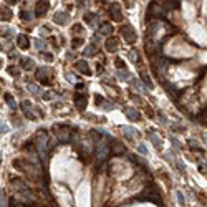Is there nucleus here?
<instances>
[{
  "label": "nucleus",
  "mask_w": 207,
  "mask_h": 207,
  "mask_svg": "<svg viewBox=\"0 0 207 207\" xmlns=\"http://www.w3.org/2000/svg\"><path fill=\"white\" fill-rule=\"evenodd\" d=\"M33 143H35V148L38 149V152L45 157V152L50 149V146H48V134L45 131H38L35 134V141Z\"/></svg>",
  "instance_id": "obj_1"
},
{
  "label": "nucleus",
  "mask_w": 207,
  "mask_h": 207,
  "mask_svg": "<svg viewBox=\"0 0 207 207\" xmlns=\"http://www.w3.org/2000/svg\"><path fill=\"white\" fill-rule=\"evenodd\" d=\"M119 33L123 35V38L126 40L129 45H133L134 42L138 40V37H136V32H134V28L131 25H123L121 28H119Z\"/></svg>",
  "instance_id": "obj_2"
},
{
  "label": "nucleus",
  "mask_w": 207,
  "mask_h": 207,
  "mask_svg": "<svg viewBox=\"0 0 207 207\" xmlns=\"http://www.w3.org/2000/svg\"><path fill=\"white\" fill-rule=\"evenodd\" d=\"M55 134H56V138H58L61 143H68L71 139V131H70L68 126H60V124L55 126Z\"/></svg>",
  "instance_id": "obj_3"
},
{
  "label": "nucleus",
  "mask_w": 207,
  "mask_h": 207,
  "mask_svg": "<svg viewBox=\"0 0 207 207\" xmlns=\"http://www.w3.org/2000/svg\"><path fill=\"white\" fill-rule=\"evenodd\" d=\"M162 15H164V12H162V8L157 5V3H149V8H148V17H146V20L149 23V20H151L152 17H156V18H161Z\"/></svg>",
  "instance_id": "obj_4"
},
{
  "label": "nucleus",
  "mask_w": 207,
  "mask_h": 207,
  "mask_svg": "<svg viewBox=\"0 0 207 207\" xmlns=\"http://www.w3.org/2000/svg\"><path fill=\"white\" fill-rule=\"evenodd\" d=\"M108 156H109V148L104 143H101L99 146L96 148V161H98V162H104L108 159Z\"/></svg>",
  "instance_id": "obj_5"
},
{
  "label": "nucleus",
  "mask_w": 207,
  "mask_h": 207,
  "mask_svg": "<svg viewBox=\"0 0 207 207\" xmlns=\"http://www.w3.org/2000/svg\"><path fill=\"white\" fill-rule=\"evenodd\" d=\"M86 104H88V96H86L85 93H76L75 95V106H76V109L85 111Z\"/></svg>",
  "instance_id": "obj_6"
},
{
  "label": "nucleus",
  "mask_w": 207,
  "mask_h": 207,
  "mask_svg": "<svg viewBox=\"0 0 207 207\" xmlns=\"http://www.w3.org/2000/svg\"><path fill=\"white\" fill-rule=\"evenodd\" d=\"M48 73H50V70L45 68V66H42V68L37 70V78H38V81H40L42 85H50L51 83L50 76H46Z\"/></svg>",
  "instance_id": "obj_7"
},
{
  "label": "nucleus",
  "mask_w": 207,
  "mask_h": 207,
  "mask_svg": "<svg viewBox=\"0 0 207 207\" xmlns=\"http://www.w3.org/2000/svg\"><path fill=\"white\" fill-rule=\"evenodd\" d=\"M48 8H50V3H48L46 0H38L37 5H35V15L37 17H43L48 12Z\"/></svg>",
  "instance_id": "obj_8"
},
{
  "label": "nucleus",
  "mask_w": 207,
  "mask_h": 207,
  "mask_svg": "<svg viewBox=\"0 0 207 207\" xmlns=\"http://www.w3.org/2000/svg\"><path fill=\"white\" fill-rule=\"evenodd\" d=\"M109 15L114 22H121L123 20V13H121V7L118 3H111L109 5Z\"/></svg>",
  "instance_id": "obj_9"
},
{
  "label": "nucleus",
  "mask_w": 207,
  "mask_h": 207,
  "mask_svg": "<svg viewBox=\"0 0 207 207\" xmlns=\"http://www.w3.org/2000/svg\"><path fill=\"white\" fill-rule=\"evenodd\" d=\"M104 48H106V51H109V53H114V51H118L119 50V42H118V38H113V37H109L106 43H104Z\"/></svg>",
  "instance_id": "obj_10"
},
{
  "label": "nucleus",
  "mask_w": 207,
  "mask_h": 207,
  "mask_svg": "<svg viewBox=\"0 0 207 207\" xmlns=\"http://www.w3.org/2000/svg\"><path fill=\"white\" fill-rule=\"evenodd\" d=\"M53 22L56 25H66L70 22V15L66 12H56L53 15Z\"/></svg>",
  "instance_id": "obj_11"
},
{
  "label": "nucleus",
  "mask_w": 207,
  "mask_h": 207,
  "mask_svg": "<svg viewBox=\"0 0 207 207\" xmlns=\"http://www.w3.org/2000/svg\"><path fill=\"white\" fill-rule=\"evenodd\" d=\"M22 111L28 119H35V111H33L30 101H22Z\"/></svg>",
  "instance_id": "obj_12"
},
{
  "label": "nucleus",
  "mask_w": 207,
  "mask_h": 207,
  "mask_svg": "<svg viewBox=\"0 0 207 207\" xmlns=\"http://www.w3.org/2000/svg\"><path fill=\"white\" fill-rule=\"evenodd\" d=\"M111 151H113L114 156H124V154H126V148H124L119 141L114 139V141L111 143Z\"/></svg>",
  "instance_id": "obj_13"
},
{
  "label": "nucleus",
  "mask_w": 207,
  "mask_h": 207,
  "mask_svg": "<svg viewBox=\"0 0 207 207\" xmlns=\"http://www.w3.org/2000/svg\"><path fill=\"white\" fill-rule=\"evenodd\" d=\"M124 114H126V118L129 121H139V119H141V114L134 108H124Z\"/></svg>",
  "instance_id": "obj_14"
},
{
  "label": "nucleus",
  "mask_w": 207,
  "mask_h": 207,
  "mask_svg": "<svg viewBox=\"0 0 207 207\" xmlns=\"http://www.w3.org/2000/svg\"><path fill=\"white\" fill-rule=\"evenodd\" d=\"M17 45L22 48V50H28V46H30V40H28L27 35H18L17 37Z\"/></svg>",
  "instance_id": "obj_15"
},
{
  "label": "nucleus",
  "mask_w": 207,
  "mask_h": 207,
  "mask_svg": "<svg viewBox=\"0 0 207 207\" xmlns=\"http://www.w3.org/2000/svg\"><path fill=\"white\" fill-rule=\"evenodd\" d=\"M75 66H76V70L81 71L83 75H90V66H88V61L80 60V61H76V63H75Z\"/></svg>",
  "instance_id": "obj_16"
},
{
  "label": "nucleus",
  "mask_w": 207,
  "mask_h": 207,
  "mask_svg": "<svg viewBox=\"0 0 207 207\" xmlns=\"http://www.w3.org/2000/svg\"><path fill=\"white\" fill-rule=\"evenodd\" d=\"M98 20H99V18H98V15H96V13H90V12L85 13V22L88 23L90 27H96Z\"/></svg>",
  "instance_id": "obj_17"
},
{
  "label": "nucleus",
  "mask_w": 207,
  "mask_h": 207,
  "mask_svg": "<svg viewBox=\"0 0 207 207\" xmlns=\"http://www.w3.org/2000/svg\"><path fill=\"white\" fill-rule=\"evenodd\" d=\"M113 33V27L109 23H101L98 28V35H111Z\"/></svg>",
  "instance_id": "obj_18"
},
{
  "label": "nucleus",
  "mask_w": 207,
  "mask_h": 207,
  "mask_svg": "<svg viewBox=\"0 0 207 207\" xmlns=\"http://www.w3.org/2000/svg\"><path fill=\"white\" fill-rule=\"evenodd\" d=\"M20 199H22V204H28V202H33V196H32V192L27 189V191L20 192Z\"/></svg>",
  "instance_id": "obj_19"
},
{
  "label": "nucleus",
  "mask_w": 207,
  "mask_h": 207,
  "mask_svg": "<svg viewBox=\"0 0 207 207\" xmlns=\"http://www.w3.org/2000/svg\"><path fill=\"white\" fill-rule=\"evenodd\" d=\"M13 33H15V32H13V28L7 27V25L0 28V35H2L3 38H12V37H13Z\"/></svg>",
  "instance_id": "obj_20"
},
{
  "label": "nucleus",
  "mask_w": 207,
  "mask_h": 207,
  "mask_svg": "<svg viewBox=\"0 0 207 207\" xmlns=\"http://www.w3.org/2000/svg\"><path fill=\"white\" fill-rule=\"evenodd\" d=\"M129 75H131V73H129L128 70H124V68H121V70L116 71V78L121 80V81H128L129 80Z\"/></svg>",
  "instance_id": "obj_21"
},
{
  "label": "nucleus",
  "mask_w": 207,
  "mask_h": 207,
  "mask_svg": "<svg viewBox=\"0 0 207 207\" xmlns=\"http://www.w3.org/2000/svg\"><path fill=\"white\" fill-rule=\"evenodd\" d=\"M179 7V0H166L164 3V10H176Z\"/></svg>",
  "instance_id": "obj_22"
},
{
  "label": "nucleus",
  "mask_w": 207,
  "mask_h": 207,
  "mask_svg": "<svg viewBox=\"0 0 207 207\" xmlns=\"http://www.w3.org/2000/svg\"><path fill=\"white\" fill-rule=\"evenodd\" d=\"M121 129H123V134H124V136H128V138H136V136H139V133L136 131V129H133V128L123 126Z\"/></svg>",
  "instance_id": "obj_23"
},
{
  "label": "nucleus",
  "mask_w": 207,
  "mask_h": 207,
  "mask_svg": "<svg viewBox=\"0 0 207 207\" xmlns=\"http://www.w3.org/2000/svg\"><path fill=\"white\" fill-rule=\"evenodd\" d=\"M3 98H5L7 104L10 106V109H12V111H13V109H17V103L13 101V96H12L10 93H5V95H3Z\"/></svg>",
  "instance_id": "obj_24"
},
{
  "label": "nucleus",
  "mask_w": 207,
  "mask_h": 207,
  "mask_svg": "<svg viewBox=\"0 0 207 207\" xmlns=\"http://www.w3.org/2000/svg\"><path fill=\"white\" fill-rule=\"evenodd\" d=\"M20 65H22V68L23 70H32L33 68V60L32 58H23V60H20Z\"/></svg>",
  "instance_id": "obj_25"
},
{
  "label": "nucleus",
  "mask_w": 207,
  "mask_h": 207,
  "mask_svg": "<svg viewBox=\"0 0 207 207\" xmlns=\"http://www.w3.org/2000/svg\"><path fill=\"white\" fill-rule=\"evenodd\" d=\"M149 139H151V143H152V144H154V146H156L157 149H159V148L162 146V143H161V138L157 136V134H152V133H151V134H149Z\"/></svg>",
  "instance_id": "obj_26"
},
{
  "label": "nucleus",
  "mask_w": 207,
  "mask_h": 207,
  "mask_svg": "<svg viewBox=\"0 0 207 207\" xmlns=\"http://www.w3.org/2000/svg\"><path fill=\"white\" fill-rule=\"evenodd\" d=\"M0 12H2V20L3 22H7V20L12 18V10L10 8H0Z\"/></svg>",
  "instance_id": "obj_27"
},
{
  "label": "nucleus",
  "mask_w": 207,
  "mask_h": 207,
  "mask_svg": "<svg viewBox=\"0 0 207 207\" xmlns=\"http://www.w3.org/2000/svg\"><path fill=\"white\" fill-rule=\"evenodd\" d=\"M131 85H133V86H136L138 90H141L143 93H148V88H146V86H144L139 80H131Z\"/></svg>",
  "instance_id": "obj_28"
},
{
  "label": "nucleus",
  "mask_w": 207,
  "mask_h": 207,
  "mask_svg": "<svg viewBox=\"0 0 207 207\" xmlns=\"http://www.w3.org/2000/svg\"><path fill=\"white\" fill-rule=\"evenodd\" d=\"M33 15H35V13H32V12H28V10H22L20 12V18H22V20H25V22L32 20Z\"/></svg>",
  "instance_id": "obj_29"
},
{
  "label": "nucleus",
  "mask_w": 207,
  "mask_h": 207,
  "mask_svg": "<svg viewBox=\"0 0 207 207\" xmlns=\"http://www.w3.org/2000/svg\"><path fill=\"white\" fill-rule=\"evenodd\" d=\"M96 51H98V50H96V46L95 45H90L88 48H85V50H83V55L85 56H91V55H95Z\"/></svg>",
  "instance_id": "obj_30"
},
{
  "label": "nucleus",
  "mask_w": 207,
  "mask_h": 207,
  "mask_svg": "<svg viewBox=\"0 0 207 207\" xmlns=\"http://www.w3.org/2000/svg\"><path fill=\"white\" fill-rule=\"evenodd\" d=\"M166 90L169 91V93H171V96H174V98H177V96H179V93H181V91L177 90L174 85H167V88H166Z\"/></svg>",
  "instance_id": "obj_31"
},
{
  "label": "nucleus",
  "mask_w": 207,
  "mask_h": 207,
  "mask_svg": "<svg viewBox=\"0 0 207 207\" xmlns=\"http://www.w3.org/2000/svg\"><path fill=\"white\" fill-rule=\"evenodd\" d=\"M28 91H30L32 95H35V96H40V95H43V93H42V90L38 88V86H35V85H28Z\"/></svg>",
  "instance_id": "obj_32"
},
{
  "label": "nucleus",
  "mask_w": 207,
  "mask_h": 207,
  "mask_svg": "<svg viewBox=\"0 0 207 207\" xmlns=\"http://www.w3.org/2000/svg\"><path fill=\"white\" fill-rule=\"evenodd\" d=\"M35 48H37V50H40V51H43L46 48V43L43 40H40V38H37V40H35Z\"/></svg>",
  "instance_id": "obj_33"
},
{
  "label": "nucleus",
  "mask_w": 207,
  "mask_h": 207,
  "mask_svg": "<svg viewBox=\"0 0 207 207\" xmlns=\"http://www.w3.org/2000/svg\"><path fill=\"white\" fill-rule=\"evenodd\" d=\"M83 38H73V40H71V46H73V48H78V46H81V45H83Z\"/></svg>",
  "instance_id": "obj_34"
},
{
  "label": "nucleus",
  "mask_w": 207,
  "mask_h": 207,
  "mask_svg": "<svg viewBox=\"0 0 207 207\" xmlns=\"http://www.w3.org/2000/svg\"><path fill=\"white\" fill-rule=\"evenodd\" d=\"M99 108H101V109H104V111H109V109H113V108H114V104H113V103H106V101H104V103L101 104Z\"/></svg>",
  "instance_id": "obj_35"
},
{
  "label": "nucleus",
  "mask_w": 207,
  "mask_h": 207,
  "mask_svg": "<svg viewBox=\"0 0 207 207\" xmlns=\"http://www.w3.org/2000/svg\"><path fill=\"white\" fill-rule=\"evenodd\" d=\"M128 56H129V60H131V61H134V63H136V60H138V51H136V50H131V51L128 53Z\"/></svg>",
  "instance_id": "obj_36"
},
{
  "label": "nucleus",
  "mask_w": 207,
  "mask_h": 207,
  "mask_svg": "<svg viewBox=\"0 0 207 207\" xmlns=\"http://www.w3.org/2000/svg\"><path fill=\"white\" fill-rule=\"evenodd\" d=\"M141 78L144 80V83H146V86H148V88H151V86H152V83H151V80L148 78V75H146V73H143V75H141Z\"/></svg>",
  "instance_id": "obj_37"
},
{
  "label": "nucleus",
  "mask_w": 207,
  "mask_h": 207,
  "mask_svg": "<svg viewBox=\"0 0 207 207\" xmlns=\"http://www.w3.org/2000/svg\"><path fill=\"white\" fill-rule=\"evenodd\" d=\"M8 73H10L12 76H18V68H15V66H8Z\"/></svg>",
  "instance_id": "obj_38"
},
{
  "label": "nucleus",
  "mask_w": 207,
  "mask_h": 207,
  "mask_svg": "<svg viewBox=\"0 0 207 207\" xmlns=\"http://www.w3.org/2000/svg\"><path fill=\"white\" fill-rule=\"evenodd\" d=\"M138 151L141 152L143 156H146V154H148V149H146V146H144V144H139V146H138Z\"/></svg>",
  "instance_id": "obj_39"
},
{
  "label": "nucleus",
  "mask_w": 207,
  "mask_h": 207,
  "mask_svg": "<svg viewBox=\"0 0 207 207\" xmlns=\"http://www.w3.org/2000/svg\"><path fill=\"white\" fill-rule=\"evenodd\" d=\"M114 63H116V66H118V70H121V68H124V61H123L121 58H116V60H114Z\"/></svg>",
  "instance_id": "obj_40"
},
{
  "label": "nucleus",
  "mask_w": 207,
  "mask_h": 207,
  "mask_svg": "<svg viewBox=\"0 0 207 207\" xmlns=\"http://www.w3.org/2000/svg\"><path fill=\"white\" fill-rule=\"evenodd\" d=\"M95 99H96V104H98V106H101V104L104 103V98H103V96H99V95H96Z\"/></svg>",
  "instance_id": "obj_41"
},
{
  "label": "nucleus",
  "mask_w": 207,
  "mask_h": 207,
  "mask_svg": "<svg viewBox=\"0 0 207 207\" xmlns=\"http://www.w3.org/2000/svg\"><path fill=\"white\" fill-rule=\"evenodd\" d=\"M42 58H45V60H48V61H51V60H53V55H51V53H45V51H42Z\"/></svg>",
  "instance_id": "obj_42"
},
{
  "label": "nucleus",
  "mask_w": 207,
  "mask_h": 207,
  "mask_svg": "<svg viewBox=\"0 0 207 207\" xmlns=\"http://www.w3.org/2000/svg\"><path fill=\"white\" fill-rule=\"evenodd\" d=\"M43 98H45V99H53V98H55V93H51V91H48V93H43Z\"/></svg>",
  "instance_id": "obj_43"
},
{
  "label": "nucleus",
  "mask_w": 207,
  "mask_h": 207,
  "mask_svg": "<svg viewBox=\"0 0 207 207\" xmlns=\"http://www.w3.org/2000/svg\"><path fill=\"white\" fill-rule=\"evenodd\" d=\"M5 200H7V197H5V194H0V207H5Z\"/></svg>",
  "instance_id": "obj_44"
},
{
  "label": "nucleus",
  "mask_w": 207,
  "mask_h": 207,
  "mask_svg": "<svg viewBox=\"0 0 207 207\" xmlns=\"http://www.w3.org/2000/svg\"><path fill=\"white\" fill-rule=\"evenodd\" d=\"M40 33H42L43 37H46L48 33H50V28H48V27H42V28H40Z\"/></svg>",
  "instance_id": "obj_45"
},
{
  "label": "nucleus",
  "mask_w": 207,
  "mask_h": 207,
  "mask_svg": "<svg viewBox=\"0 0 207 207\" xmlns=\"http://www.w3.org/2000/svg\"><path fill=\"white\" fill-rule=\"evenodd\" d=\"M5 131H8V126L5 123H0V133H5Z\"/></svg>",
  "instance_id": "obj_46"
},
{
  "label": "nucleus",
  "mask_w": 207,
  "mask_h": 207,
  "mask_svg": "<svg viewBox=\"0 0 207 207\" xmlns=\"http://www.w3.org/2000/svg\"><path fill=\"white\" fill-rule=\"evenodd\" d=\"M71 32L73 33H81V25H75L73 28H71Z\"/></svg>",
  "instance_id": "obj_47"
},
{
  "label": "nucleus",
  "mask_w": 207,
  "mask_h": 207,
  "mask_svg": "<svg viewBox=\"0 0 207 207\" xmlns=\"http://www.w3.org/2000/svg\"><path fill=\"white\" fill-rule=\"evenodd\" d=\"M171 141H172V146H174L176 149H181V146H179V143H177V139H174V138H172V139H171Z\"/></svg>",
  "instance_id": "obj_48"
},
{
  "label": "nucleus",
  "mask_w": 207,
  "mask_h": 207,
  "mask_svg": "<svg viewBox=\"0 0 207 207\" xmlns=\"http://www.w3.org/2000/svg\"><path fill=\"white\" fill-rule=\"evenodd\" d=\"M177 200H179V204H184V202H186V200H184V196H182L181 192L177 194Z\"/></svg>",
  "instance_id": "obj_49"
},
{
  "label": "nucleus",
  "mask_w": 207,
  "mask_h": 207,
  "mask_svg": "<svg viewBox=\"0 0 207 207\" xmlns=\"http://www.w3.org/2000/svg\"><path fill=\"white\" fill-rule=\"evenodd\" d=\"M10 207H23V204H17V202L12 199V200H10Z\"/></svg>",
  "instance_id": "obj_50"
},
{
  "label": "nucleus",
  "mask_w": 207,
  "mask_h": 207,
  "mask_svg": "<svg viewBox=\"0 0 207 207\" xmlns=\"http://www.w3.org/2000/svg\"><path fill=\"white\" fill-rule=\"evenodd\" d=\"M5 2L8 3V5H15V3H18L20 0H5Z\"/></svg>",
  "instance_id": "obj_51"
},
{
  "label": "nucleus",
  "mask_w": 207,
  "mask_h": 207,
  "mask_svg": "<svg viewBox=\"0 0 207 207\" xmlns=\"http://www.w3.org/2000/svg\"><path fill=\"white\" fill-rule=\"evenodd\" d=\"M96 70H98V75H101V73H103V71H104L103 65H99V63H98V68H96Z\"/></svg>",
  "instance_id": "obj_52"
},
{
  "label": "nucleus",
  "mask_w": 207,
  "mask_h": 207,
  "mask_svg": "<svg viewBox=\"0 0 207 207\" xmlns=\"http://www.w3.org/2000/svg\"><path fill=\"white\" fill-rule=\"evenodd\" d=\"M124 2H126V3H128V7H131V5H133V3H134V0H124Z\"/></svg>",
  "instance_id": "obj_53"
},
{
  "label": "nucleus",
  "mask_w": 207,
  "mask_h": 207,
  "mask_svg": "<svg viewBox=\"0 0 207 207\" xmlns=\"http://www.w3.org/2000/svg\"><path fill=\"white\" fill-rule=\"evenodd\" d=\"M76 88H78V90H80V91H81V90H85V85H81V83H80V85H78V86H76Z\"/></svg>",
  "instance_id": "obj_54"
},
{
  "label": "nucleus",
  "mask_w": 207,
  "mask_h": 207,
  "mask_svg": "<svg viewBox=\"0 0 207 207\" xmlns=\"http://www.w3.org/2000/svg\"><path fill=\"white\" fill-rule=\"evenodd\" d=\"M202 138H204V143H205V146H207V134H204Z\"/></svg>",
  "instance_id": "obj_55"
},
{
  "label": "nucleus",
  "mask_w": 207,
  "mask_h": 207,
  "mask_svg": "<svg viewBox=\"0 0 207 207\" xmlns=\"http://www.w3.org/2000/svg\"><path fill=\"white\" fill-rule=\"evenodd\" d=\"M0 66H2V61H0Z\"/></svg>",
  "instance_id": "obj_56"
}]
</instances>
